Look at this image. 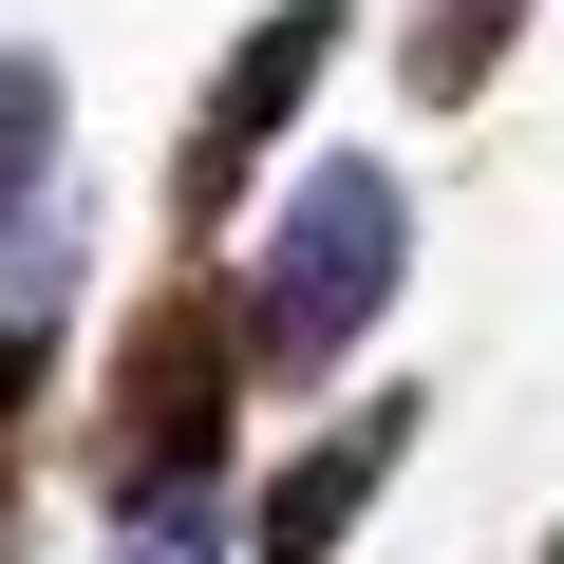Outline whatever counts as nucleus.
<instances>
[{"mask_svg":"<svg viewBox=\"0 0 564 564\" xmlns=\"http://www.w3.org/2000/svg\"><path fill=\"white\" fill-rule=\"evenodd\" d=\"M395 282H414L395 151H321L302 188L263 207V245H245V395H339L358 339L395 321Z\"/></svg>","mask_w":564,"mask_h":564,"instance_id":"nucleus-1","label":"nucleus"},{"mask_svg":"<svg viewBox=\"0 0 564 564\" xmlns=\"http://www.w3.org/2000/svg\"><path fill=\"white\" fill-rule=\"evenodd\" d=\"M245 452V282L226 263H170L151 302L113 321L95 358V508L151 527V508H207Z\"/></svg>","mask_w":564,"mask_h":564,"instance_id":"nucleus-2","label":"nucleus"},{"mask_svg":"<svg viewBox=\"0 0 564 564\" xmlns=\"http://www.w3.org/2000/svg\"><path fill=\"white\" fill-rule=\"evenodd\" d=\"M339 39H358V0H263V20L207 57V95H188V132H170V263H207V245H226V207L282 170L302 95L339 76Z\"/></svg>","mask_w":564,"mask_h":564,"instance_id":"nucleus-3","label":"nucleus"},{"mask_svg":"<svg viewBox=\"0 0 564 564\" xmlns=\"http://www.w3.org/2000/svg\"><path fill=\"white\" fill-rule=\"evenodd\" d=\"M395 470H414V377H395V395H339L302 452L263 470V508H245V564H339V545H358V508H377Z\"/></svg>","mask_w":564,"mask_h":564,"instance_id":"nucleus-4","label":"nucleus"},{"mask_svg":"<svg viewBox=\"0 0 564 564\" xmlns=\"http://www.w3.org/2000/svg\"><path fill=\"white\" fill-rule=\"evenodd\" d=\"M57 151H76V76L39 57V39H0V282H20V302H39V282H57Z\"/></svg>","mask_w":564,"mask_h":564,"instance_id":"nucleus-5","label":"nucleus"},{"mask_svg":"<svg viewBox=\"0 0 564 564\" xmlns=\"http://www.w3.org/2000/svg\"><path fill=\"white\" fill-rule=\"evenodd\" d=\"M527 20H545V0H414V20H395V95H414V113H470Z\"/></svg>","mask_w":564,"mask_h":564,"instance_id":"nucleus-6","label":"nucleus"},{"mask_svg":"<svg viewBox=\"0 0 564 564\" xmlns=\"http://www.w3.org/2000/svg\"><path fill=\"white\" fill-rule=\"evenodd\" d=\"M39 414H57V321L0 302V564H39Z\"/></svg>","mask_w":564,"mask_h":564,"instance_id":"nucleus-7","label":"nucleus"},{"mask_svg":"<svg viewBox=\"0 0 564 564\" xmlns=\"http://www.w3.org/2000/svg\"><path fill=\"white\" fill-rule=\"evenodd\" d=\"M113 564H245V508L207 489V508H151V527H113Z\"/></svg>","mask_w":564,"mask_h":564,"instance_id":"nucleus-8","label":"nucleus"}]
</instances>
